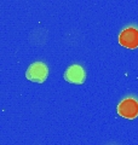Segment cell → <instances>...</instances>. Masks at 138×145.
Listing matches in <instances>:
<instances>
[{
	"mask_svg": "<svg viewBox=\"0 0 138 145\" xmlns=\"http://www.w3.org/2000/svg\"><path fill=\"white\" fill-rule=\"evenodd\" d=\"M118 114L124 119L135 120L138 116V98L127 96L118 104Z\"/></svg>",
	"mask_w": 138,
	"mask_h": 145,
	"instance_id": "6da1fadb",
	"label": "cell"
},
{
	"mask_svg": "<svg viewBox=\"0 0 138 145\" xmlns=\"http://www.w3.org/2000/svg\"><path fill=\"white\" fill-rule=\"evenodd\" d=\"M119 44L126 48H137L138 47V27L137 25H126L122 28L119 34Z\"/></svg>",
	"mask_w": 138,
	"mask_h": 145,
	"instance_id": "7a4b0ae2",
	"label": "cell"
},
{
	"mask_svg": "<svg viewBox=\"0 0 138 145\" xmlns=\"http://www.w3.org/2000/svg\"><path fill=\"white\" fill-rule=\"evenodd\" d=\"M64 79L68 82L72 84H82L86 79V72L84 67H81L80 64H73L68 68L64 72Z\"/></svg>",
	"mask_w": 138,
	"mask_h": 145,
	"instance_id": "277c9868",
	"label": "cell"
},
{
	"mask_svg": "<svg viewBox=\"0 0 138 145\" xmlns=\"http://www.w3.org/2000/svg\"><path fill=\"white\" fill-rule=\"evenodd\" d=\"M49 75V68L43 62H35L30 64L26 71V78L33 82L41 84L46 80Z\"/></svg>",
	"mask_w": 138,
	"mask_h": 145,
	"instance_id": "3957f363",
	"label": "cell"
}]
</instances>
